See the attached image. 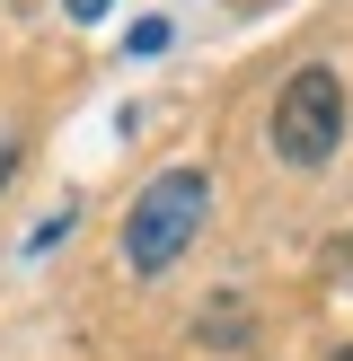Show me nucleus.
<instances>
[{
  "instance_id": "nucleus-1",
  "label": "nucleus",
  "mask_w": 353,
  "mask_h": 361,
  "mask_svg": "<svg viewBox=\"0 0 353 361\" xmlns=\"http://www.w3.org/2000/svg\"><path fill=\"white\" fill-rule=\"evenodd\" d=\"M203 212H212V176H203V168H168V176H150V185H141V203L124 212V264H133L141 282L168 274V264L194 247Z\"/></svg>"
},
{
  "instance_id": "nucleus-2",
  "label": "nucleus",
  "mask_w": 353,
  "mask_h": 361,
  "mask_svg": "<svg viewBox=\"0 0 353 361\" xmlns=\"http://www.w3.org/2000/svg\"><path fill=\"white\" fill-rule=\"evenodd\" d=\"M345 150V80L327 62H300L274 88V159L282 168H327Z\"/></svg>"
},
{
  "instance_id": "nucleus-3",
  "label": "nucleus",
  "mask_w": 353,
  "mask_h": 361,
  "mask_svg": "<svg viewBox=\"0 0 353 361\" xmlns=\"http://www.w3.org/2000/svg\"><path fill=\"white\" fill-rule=\"evenodd\" d=\"M247 326H256L247 300L221 291V300H203V317H194V344H203V353H229V344H247Z\"/></svg>"
},
{
  "instance_id": "nucleus-4",
  "label": "nucleus",
  "mask_w": 353,
  "mask_h": 361,
  "mask_svg": "<svg viewBox=\"0 0 353 361\" xmlns=\"http://www.w3.org/2000/svg\"><path fill=\"white\" fill-rule=\"evenodd\" d=\"M124 44H133V53H159V44H168V18H141V27L124 35Z\"/></svg>"
},
{
  "instance_id": "nucleus-5",
  "label": "nucleus",
  "mask_w": 353,
  "mask_h": 361,
  "mask_svg": "<svg viewBox=\"0 0 353 361\" xmlns=\"http://www.w3.org/2000/svg\"><path fill=\"white\" fill-rule=\"evenodd\" d=\"M9 176H18V133L0 123V185H9Z\"/></svg>"
},
{
  "instance_id": "nucleus-6",
  "label": "nucleus",
  "mask_w": 353,
  "mask_h": 361,
  "mask_svg": "<svg viewBox=\"0 0 353 361\" xmlns=\"http://www.w3.org/2000/svg\"><path fill=\"white\" fill-rule=\"evenodd\" d=\"M62 9L80 18V27H88V18H106V0H62Z\"/></svg>"
},
{
  "instance_id": "nucleus-7",
  "label": "nucleus",
  "mask_w": 353,
  "mask_h": 361,
  "mask_svg": "<svg viewBox=\"0 0 353 361\" xmlns=\"http://www.w3.org/2000/svg\"><path fill=\"white\" fill-rule=\"evenodd\" d=\"M345 274H353V229H345Z\"/></svg>"
},
{
  "instance_id": "nucleus-8",
  "label": "nucleus",
  "mask_w": 353,
  "mask_h": 361,
  "mask_svg": "<svg viewBox=\"0 0 353 361\" xmlns=\"http://www.w3.org/2000/svg\"><path fill=\"white\" fill-rule=\"evenodd\" d=\"M327 361H353V344H345V353H327Z\"/></svg>"
},
{
  "instance_id": "nucleus-9",
  "label": "nucleus",
  "mask_w": 353,
  "mask_h": 361,
  "mask_svg": "<svg viewBox=\"0 0 353 361\" xmlns=\"http://www.w3.org/2000/svg\"><path fill=\"white\" fill-rule=\"evenodd\" d=\"M18 9H27V0H18Z\"/></svg>"
}]
</instances>
